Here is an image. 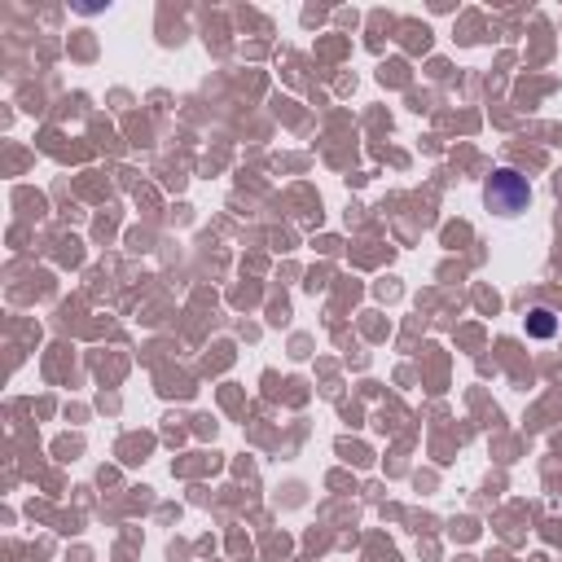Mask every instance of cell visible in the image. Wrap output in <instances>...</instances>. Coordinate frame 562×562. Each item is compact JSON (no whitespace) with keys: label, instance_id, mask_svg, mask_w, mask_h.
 Here are the masks:
<instances>
[{"label":"cell","instance_id":"1","mask_svg":"<svg viewBox=\"0 0 562 562\" xmlns=\"http://www.w3.org/2000/svg\"><path fill=\"white\" fill-rule=\"evenodd\" d=\"M483 198H487L492 211L518 215V211H527V202H531V184H527V176H518L514 167H501V171H492Z\"/></svg>","mask_w":562,"mask_h":562},{"label":"cell","instance_id":"2","mask_svg":"<svg viewBox=\"0 0 562 562\" xmlns=\"http://www.w3.org/2000/svg\"><path fill=\"white\" fill-rule=\"evenodd\" d=\"M527 334H531V338H553V334H558V316H553L549 307H531V312H527Z\"/></svg>","mask_w":562,"mask_h":562}]
</instances>
